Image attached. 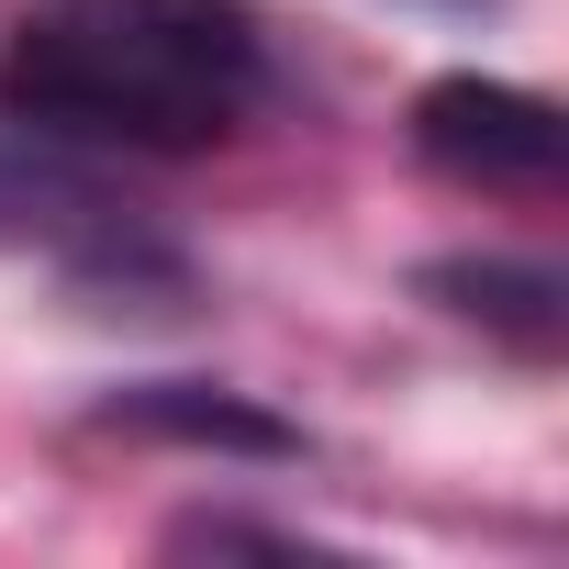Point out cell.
Segmentation results:
<instances>
[{"instance_id": "3957f363", "label": "cell", "mask_w": 569, "mask_h": 569, "mask_svg": "<svg viewBox=\"0 0 569 569\" xmlns=\"http://www.w3.org/2000/svg\"><path fill=\"white\" fill-rule=\"evenodd\" d=\"M425 291H436L447 313L513 336L525 358L558 347V268H536V257H447V268H425Z\"/></svg>"}, {"instance_id": "7a4b0ae2", "label": "cell", "mask_w": 569, "mask_h": 569, "mask_svg": "<svg viewBox=\"0 0 569 569\" xmlns=\"http://www.w3.org/2000/svg\"><path fill=\"white\" fill-rule=\"evenodd\" d=\"M413 157L458 190H513V201H547L558 190V101L513 90V79H436L413 101Z\"/></svg>"}, {"instance_id": "277c9868", "label": "cell", "mask_w": 569, "mask_h": 569, "mask_svg": "<svg viewBox=\"0 0 569 569\" xmlns=\"http://www.w3.org/2000/svg\"><path fill=\"white\" fill-rule=\"evenodd\" d=\"M112 425H168V436H190V447H246V458H291L302 436L291 425H268V413H246V402H201V391H146V402H123Z\"/></svg>"}, {"instance_id": "5b68a950", "label": "cell", "mask_w": 569, "mask_h": 569, "mask_svg": "<svg viewBox=\"0 0 569 569\" xmlns=\"http://www.w3.org/2000/svg\"><path fill=\"white\" fill-rule=\"evenodd\" d=\"M413 12H491V0H413Z\"/></svg>"}, {"instance_id": "6da1fadb", "label": "cell", "mask_w": 569, "mask_h": 569, "mask_svg": "<svg viewBox=\"0 0 569 569\" xmlns=\"http://www.w3.org/2000/svg\"><path fill=\"white\" fill-rule=\"evenodd\" d=\"M279 101V46L246 0H23L0 123L101 157H212Z\"/></svg>"}]
</instances>
